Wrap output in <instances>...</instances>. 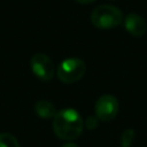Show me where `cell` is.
Listing matches in <instances>:
<instances>
[{
    "label": "cell",
    "instance_id": "obj_1",
    "mask_svg": "<svg viewBox=\"0 0 147 147\" xmlns=\"http://www.w3.org/2000/svg\"><path fill=\"white\" fill-rule=\"evenodd\" d=\"M84 127V121L75 109L67 108L56 113L53 118V131L62 140L71 141L77 139Z\"/></svg>",
    "mask_w": 147,
    "mask_h": 147
},
{
    "label": "cell",
    "instance_id": "obj_2",
    "mask_svg": "<svg viewBox=\"0 0 147 147\" xmlns=\"http://www.w3.org/2000/svg\"><path fill=\"white\" fill-rule=\"evenodd\" d=\"M91 23L98 29H113L122 23L123 15L119 8L113 5H101L96 7L90 16Z\"/></svg>",
    "mask_w": 147,
    "mask_h": 147
},
{
    "label": "cell",
    "instance_id": "obj_3",
    "mask_svg": "<svg viewBox=\"0 0 147 147\" xmlns=\"http://www.w3.org/2000/svg\"><path fill=\"white\" fill-rule=\"evenodd\" d=\"M86 65L82 59L68 57L63 60L56 70L57 78L64 84H72L78 82L85 75Z\"/></svg>",
    "mask_w": 147,
    "mask_h": 147
},
{
    "label": "cell",
    "instance_id": "obj_4",
    "mask_svg": "<svg viewBox=\"0 0 147 147\" xmlns=\"http://www.w3.org/2000/svg\"><path fill=\"white\" fill-rule=\"evenodd\" d=\"M30 67L33 75L40 80L48 82L54 77V64L52 60L44 53H36L30 60Z\"/></svg>",
    "mask_w": 147,
    "mask_h": 147
},
{
    "label": "cell",
    "instance_id": "obj_5",
    "mask_svg": "<svg viewBox=\"0 0 147 147\" xmlns=\"http://www.w3.org/2000/svg\"><path fill=\"white\" fill-rule=\"evenodd\" d=\"M118 100L111 94L101 95L95 102V116L99 121L110 122L114 119L118 113Z\"/></svg>",
    "mask_w": 147,
    "mask_h": 147
},
{
    "label": "cell",
    "instance_id": "obj_6",
    "mask_svg": "<svg viewBox=\"0 0 147 147\" xmlns=\"http://www.w3.org/2000/svg\"><path fill=\"white\" fill-rule=\"evenodd\" d=\"M124 28L131 36L141 37L147 30V24L140 15L136 13H130L124 18Z\"/></svg>",
    "mask_w": 147,
    "mask_h": 147
},
{
    "label": "cell",
    "instance_id": "obj_7",
    "mask_svg": "<svg viewBox=\"0 0 147 147\" xmlns=\"http://www.w3.org/2000/svg\"><path fill=\"white\" fill-rule=\"evenodd\" d=\"M34 111L37 114V116L41 117V118H54V116L56 115V109L55 106L47 101V100H40L36 103L34 106Z\"/></svg>",
    "mask_w": 147,
    "mask_h": 147
},
{
    "label": "cell",
    "instance_id": "obj_8",
    "mask_svg": "<svg viewBox=\"0 0 147 147\" xmlns=\"http://www.w3.org/2000/svg\"><path fill=\"white\" fill-rule=\"evenodd\" d=\"M0 147H21L18 140L8 132L0 133Z\"/></svg>",
    "mask_w": 147,
    "mask_h": 147
},
{
    "label": "cell",
    "instance_id": "obj_9",
    "mask_svg": "<svg viewBox=\"0 0 147 147\" xmlns=\"http://www.w3.org/2000/svg\"><path fill=\"white\" fill-rule=\"evenodd\" d=\"M133 140H134V131L132 129H127L121 136V146L122 147H131Z\"/></svg>",
    "mask_w": 147,
    "mask_h": 147
},
{
    "label": "cell",
    "instance_id": "obj_10",
    "mask_svg": "<svg viewBox=\"0 0 147 147\" xmlns=\"http://www.w3.org/2000/svg\"><path fill=\"white\" fill-rule=\"evenodd\" d=\"M98 122H99V119H98L96 116H88L84 124L86 125L87 129L91 130V129H95L98 126Z\"/></svg>",
    "mask_w": 147,
    "mask_h": 147
},
{
    "label": "cell",
    "instance_id": "obj_11",
    "mask_svg": "<svg viewBox=\"0 0 147 147\" xmlns=\"http://www.w3.org/2000/svg\"><path fill=\"white\" fill-rule=\"evenodd\" d=\"M60 147H79L78 145H76L75 142H65L63 145H61Z\"/></svg>",
    "mask_w": 147,
    "mask_h": 147
},
{
    "label": "cell",
    "instance_id": "obj_12",
    "mask_svg": "<svg viewBox=\"0 0 147 147\" xmlns=\"http://www.w3.org/2000/svg\"><path fill=\"white\" fill-rule=\"evenodd\" d=\"M76 2L78 3H82V5H87V3H91V2H94L95 0H75Z\"/></svg>",
    "mask_w": 147,
    "mask_h": 147
}]
</instances>
